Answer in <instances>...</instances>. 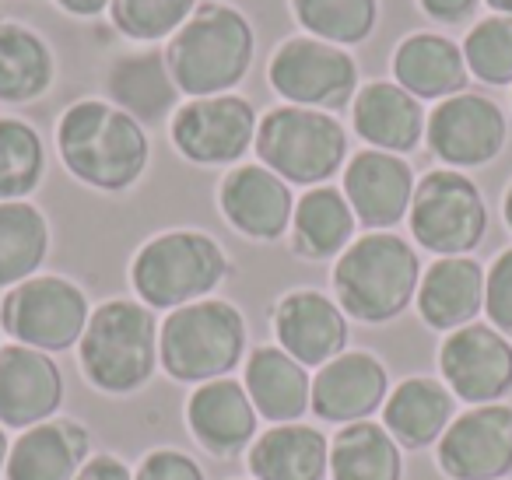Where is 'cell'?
<instances>
[{
  "mask_svg": "<svg viewBox=\"0 0 512 480\" xmlns=\"http://www.w3.org/2000/svg\"><path fill=\"white\" fill-rule=\"evenodd\" d=\"M253 53L256 32L249 18L232 4L207 0L169 39L165 64L186 99H207L232 92L253 67Z\"/></svg>",
  "mask_w": 512,
  "mask_h": 480,
  "instance_id": "2",
  "label": "cell"
},
{
  "mask_svg": "<svg viewBox=\"0 0 512 480\" xmlns=\"http://www.w3.org/2000/svg\"><path fill=\"white\" fill-rule=\"evenodd\" d=\"M57 78L50 43L29 25L0 22V102L22 106L43 99Z\"/></svg>",
  "mask_w": 512,
  "mask_h": 480,
  "instance_id": "30",
  "label": "cell"
},
{
  "mask_svg": "<svg viewBox=\"0 0 512 480\" xmlns=\"http://www.w3.org/2000/svg\"><path fill=\"white\" fill-rule=\"evenodd\" d=\"M271 323L281 351L306 368H323L348 347V316L334 298L316 288L288 291L274 305Z\"/></svg>",
  "mask_w": 512,
  "mask_h": 480,
  "instance_id": "18",
  "label": "cell"
},
{
  "mask_svg": "<svg viewBox=\"0 0 512 480\" xmlns=\"http://www.w3.org/2000/svg\"><path fill=\"white\" fill-rule=\"evenodd\" d=\"M267 81L288 106L337 113L355 102L358 64L344 46H330L313 36H295L281 43L271 57Z\"/></svg>",
  "mask_w": 512,
  "mask_h": 480,
  "instance_id": "10",
  "label": "cell"
},
{
  "mask_svg": "<svg viewBox=\"0 0 512 480\" xmlns=\"http://www.w3.org/2000/svg\"><path fill=\"white\" fill-rule=\"evenodd\" d=\"M218 207L239 235L253 242H278L292 228V186L267 165H235L218 186Z\"/></svg>",
  "mask_w": 512,
  "mask_h": 480,
  "instance_id": "16",
  "label": "cell"
},
{
  "mask_svg": "<svg viewBox=\"0 0 512 480\" xmlns=\"http://www.w3.org/2000/svg\"><path fill=\"white\" fill-rule=\"evenodd\" d=\"M463 60H467L470 78L495 88L512 85V18H481L463 39Z\"/></svg>",
  "mask_w": 512,
  "mask_h": 480,
  "instance_id": "35",
  "label": "cell"
},
{
  "mask_svg": "<svg viewBox=\"0 0 512 480\" xmlns=\"http://www.w3.org/2000/svg\"><path fill=\"white\" fill-rule=\"evenodd\" d=\"M477 4H481V0H418V8L425 11L432 22H442V25L467 22L477 11Z\"/></svg>",
  "mask_w": 512,
  "mask_h": 480,
  "instance_id": "39",
  "label": "cell"
},
{
  "mask_svg": "<svg viewBox=\"0 0 512 480\" xmlns=\"http://www.w3.org/2000/svg\"><path fill=\"white\" fill-rule=\"evenodd\" d=\"M442 382L456 400L481 407L512 389V344L491 323H467L439 347Z\"/></svg>",
  "mask_w": 512,
  "mask_h": 480,
  "instance_id": "13",
  "label": "cell"
},
{
  "mask_svg": "<svg viewBox=\"0 0 512 480\" xmlns=\"http://www.w3.org/2000/svg\"><path fill=\"white\" fill-rule=\"evenodd\" d=\"M228 253L221 242L197 228H172L137 249L130 263V284L137 302L155 312H176L211 291L228 277Z\"/></svg>",
  "mask_w": 512,
  "mask_h": 480,
  "instance_id": "5",
  "label": "cell"
},
{
  "mask_svg": "<svg viewBox=\"0 0 512 480\" xmlns=\"http://www.w3.org/2000/svg\"><path fill=\"white\" fill-rule=\"evenodd\" d=\"M435 459L453 480H502L512 473V407L481 403L453 417L439 438Z\"/></svg>",
  "mask_w": 512,
  "mask_h": 480,
  "instance_id": "14",
  "label": "cell"
},
{
  "mask_svg": "<svg viewBox=\"0 0 512 480\" xmlns=\"http://www.w3.org/2000/svg\"><path fill=\"white\" fill-rule=\"evenodd\" d=\"M502 218H505V225H509V232H512V183H509V190H505V197H502Z\"/></svg>",
  "mask_w": 512,
  "mask_h": 480,
  "instance_id": "43",
  "label": "cell"
},
{
  "mask_svg": "<svg viewBox=\"0 0 512 480\" xmlns=\"http://www.w3.org/2000/svg\"><path fill=\"white\" fill-rule=\"evenodd\" d=\"M92 459V435L71 417H53L22 431L11 445L8 480H74Z\"/></svg>",
  "mask_w": 512,
  "mask_h": 480,
  "instance_id": "22",
  "label": "cell"
},
{
  "mask_svg": "<svg viewBox=\"0 0 512 480\" xmlns=\"http://www.w3.org/2000/svg\"><path fill=\"white\" fill-rule=\"evenodd\" d=\"M92 319L88 295L60 274H36L0 302V330L15 344L46 354L71 351Z\"/></svg>",
  "mask_w": 512,
  "mask_h": 480,
  "instance_id": "9",
  "label": "cell"
},
{
  "mask_svg": "<svg viewBox=\"0 0 512 480\" xmlns=\"http://www.w3.org/2000/svg\"><path fill=\"white\" fill-rule=\"evenodd\" d=\"M330 477L334 480H400L404 456L383 424H344L330 442Z\"/></svg>",
  "mask_w": 512,
  "mask_h": 480,
  "instance_id": "31",
  "label": "cell"
},
{
  "mask_svg": "<svg viewBox=\"0 0 512 480\" xmlns=\"http://www.w3.org/2000/svg\"><path fill=\"white\" fill-rule=\"evenodd\" d=\"M64 403V372L53 354L25 344L0 347V424L4 428H36L53 421Z\"/></svg>",
  "mask_w": 512,
  "mask_h": 480,
  "instance_id": "17",
  "label": "cell"
},
{
  "mask_svg": "<svg viewBox=\"0 0 512 480\" xmlns=\"http://www.w3.org/2000/svg\"><path fill=\"white\" fill-rule=\"evenodd\" d=\"M46 172V144L32 123L0 116V204L29 200Z\"/></svg>",
  "mask_w": 512,
  "mask_h": 480,
  "instance_id": "33",
  "label": "cell"
},
{
  "mask_svg": "<svg viewBox=\"0 0 512 480\" xmlns=\"http://www.w3.org/2000/svg\"><path fill=\"white\" fill-rule=\"evenodd\" d=\"M158 319L155 309L134 298H113L92 309L78 340V361L85 379L99 393L130 396L151 382L158 368Z\"/></svg>",
  "mask_w": 512,
  "mask_h": 480,
  "instance_id": "4",
  "label": "cell"
},
{
  "mask_svg": "<svg viewBox=\"0 0 512 480\" xmlns=\"http://www.w3.org/2000/svg\"><path fill=\"white\" fill-rule=\"evenodd\" d=\"M249 477L253 480H327L330 438L309 424H274L249 445Z\"/></svg>",
  "mask_w": 512,
  "mask_h": 480,
  "instance_id": "27",
  "label": "cell"
},
{
  "mask_svg": "<svg viewBox=\"0 0 512 480\" xmlns=\"http://www.w3.org/2000/svg\"><path fill=\"white\" fill-rule=\"evenodd\" d=\"M355 211L337 186H313L295 200L292 253L302 260H334L355 242Z\"/></svg>",
  "mask_w": 512,
  "mask_h": 480,
  "instance_id": "29",
  "label": "cell"
},
{
  "mask_svg": "<svg viewBox=\"0 0 512 480\" xmlns=\"http://www.w3.org/2000/svg\"><path fill=\"white\" fill-rule=\"evenodd\" d=\"M414 169L404 155L365 148L344 165V197L355 211L358 225L369 232H390L407 218L414 200Z\"/></svg>",
  "mask_w": 512,
  "mask_h": 480,
  "instance_id": "15",
  "label": "cell"
},
{
  "mask_svg": "<svg viewBox=\"0 0 512 480\" xmlns=\"http://www.w3.org/2000/svg\"><path fill=\"white\" fill-rule=\"evenodd\" d=\"M351 123L369 148L407 155L425 141L428 116L425 106L411 92H404L397 81H369L358 88L355 102H351Z\"/></svg>",
  "mask_w": 512,
  "mask_h": 480,
  "instance_id": "21",
  "label": "cell"
},
{
  "mask_svg": "<svg viewBox=\"0 0 512 480\" xmlns=\"http://www.w3.org/2000/svg\"><path fill=\"white\" fill-rule=\"evenodd\" d=\"M57 151L78 183L123 193L144 176L151 141L144 127L106 99H81L57 123Z\"/></svg>",
  "mask_w": 512,
  "mask_h": 480,
  "instance_id": "1",
  "label": "cell"
},
{
  "mask_svg": "<svg viewBox=\"0 0 512 480\" xmlns=\"http://www.w3.org/2000/svg\"><path fill=\"white\" fill-rule=\"evenodd\" d=\"M292 15L313 39L358 46L379 22V0H292Z\"/></svg>",
  "mask_w": 512,
  "mask_h": 480,
  "instance_id": "34",
  "label": "cell"
},
{
  "mask_svg": "<svg viewBox=\"0 0 512 480\" xmlns=\"http://www.w3.org/2000/svg\"><path fill=\"white\" fill-rule=\"evenodd\" d=\"M74 480H134V470H130L120 456H109V452H102V456L88 459Z\"/></svg>",
  "mask_w": 512,
  "mask_h": 480,
  "instance_id": "40",
  "label": "cell"
},
{
  "mask_svg": "<svg viewBox=\"0 0 512 480\" xmlns=\"http://www.w3.org/2000/svg\"><path fill=\"white\" fill-rule=\"evenodd\" d=\"M260 116L242 95L190 99L172 113V148L193 165H235L256 141Z\"/></svg>",
  "mask_w": 512,
  "mask_h": 480,
  "instance_id": "11",
  "label": "cell"
},
{
  "mask_svg": "<svg viewBox=\"0 0 512 480\" xmlns=\"http://www.w3.org/2000/svg\"><path fill=\"white\" fill-rule=\"evenodd\" d=\"M390 67L393 81L418 102L453 99V95L467 92L470 81L463 46H456L439 32H411L407 39H400Z\"/></svg>",
  "mask_w": 512,
  "mask_h": 480,
  "instance_id": "23",
  "label": "cell"
},
{
  "mask_svg": "<svg viewBox=\"0 0 512 480\" xmlns=\"http://www.w3.org/2000/svg\"><path fill=\"white\" fill-rule=\"evenodd\" d=\"M390 372L369 351H344L313 375V414L327 424H358L383 410Z\"/></svg>",
  "mask_w": 512,
  "mask_h": 480,
  "instance_id": "19",
  "label": "cell"
},
{
  "mask_svg": "<svg viewBox=\"0 0 512 480\" xmlns=\"http://www.w3.org/2000/svg\"><path fill=\"white\" fill-rule=\"evenodd\" d=\"M425 141L446 169H481L502 155L509 123L495 99L481 92H460L442 99L428 113Z\"/></svg>",
  "mask_w": 512,
  "mask_h": 480,
  "instance_id": "12",
  "label": "cell"
},
{
  "mask_svg": "<svg viewBox=\"0 0 512 480\" xmlns=\"http://www.w3.org/2000/svg\"><path fill=\"white\" fill-rule=\"evenodd\" d=\"M407 221L421 249L435 256H467L484 242L488 204L481 186L460 169H432L414 186Z\"/></svg>",
  "mask_w": 512,
  "mask_h": 480,
  "instance_id": "8",
  "label": "cell"
},
{
  "mask_svg": "<svg viewBox=\"0 0 512 480\" xmlns=\"http://www.w3.org/2000/svg\"><path fill=\"white\" fill-rule=\"evenodd\" d=\"M106 92L116 109L134 116L137 123H162L165 116L172 120L179 106H183V92L176 88L165 53L141 50L120 57L106 74Z\"/></svg>",
  "mask_w": 512,
  "mask_h": 480,
  "instance_id": "26",
  "label": "cell"
},
{
  "mask_svg": "<svg viewBox=\"0 0 512 480\" xmlns=\"http://www.w3.org/2000/svg\"><path fill=\"white\" fill-rule=\"evenodd\" d=\"M253 151L288 186H327L348 162V134L323 109L278 106L260 116Z\"/></svg>",
  "mask_w": 512,
  "mask_h": 480,
  "instance_id": "7",
  "label": "cell"
},
{
  "mask_svg": "<svg viewBox=\"0 0 512 480\" xmlns=\"http://www.w3.org/2000/svg\"><path fill=\"white\" fill-rule=\"evenodd\" d=\"M8 456H11V438H8V428L0 424V473L8 466Z\"/></svg>",
  "mask_w": 512,
  "mask_h": 480,
  "instance_id": "42",
  "label": "cell"
},
{
  "mask_svg": "<svg viewBox=\"0 0 512 480\" xmlns=\"http://www.w3.org/2000/svg\"><path fill=\"white\" fill-rule=\"evenodd\" d=\"M109 4H113V0H57V8L74 18H95V15H102Z\"/></svg>",
  "mask_w": 512,
  "mask_h": 480,
  "instance_id": "41",
  "label": "cell"
},
{
  "mask_svg": "<svg viewBox=\"0 0 512 480\" xmlns=\"http://www.w3.org/2000/svg\"><path fill=\"white\" fill-rule=\"evenodd\" d=\"M484 274L470 256H439L432 267L421 274L418 284V316L432 330H460L474 323L484 312Z\"/></svg>",
  "mask_w": 512,
  "mask_h": 480,
  "instance_id": "25",
  "label": "cell"
},
{
  "mask_svg": "<svg viewBox=\"0 0 512 480\" xmlns=\"http://www.w3.org/2000/svg\"><path fill=\"white\" fill-rule=\"evenodd\" d=\"M456 414V396L446 382L414 375L404 379L383 403V428L404 449H428L446 435Z\"/></svg>",
  "mask_w": 512,
  "mask_h": 480,
  "instance_id": "28",
  "label": "cell"
},
{
  "mask_svg": "<svg viewBox=\"0 0 512 480\" xmlns=\"http://www.w3.org/2000/svg\"><path fill=\"white\" fill-rule=\"evenodd\" d=\"M186 428L200 449L228 459L249 452L260 435V414L249 400L246 386L232 375L200 382L186 400Z\"/></svg>",
  "mask_w": 512,
  "mask_h": 480,
  "instance_id": "20",
  "label": "cell"
},
{
  "mask_svg": "<svg viewBox=\"0 0 512 480\" xmlns=\"http://www.w3.org/2000/svg\"><path fill=\"white\" fill-rule=\"evenodd\" d=\"M134 480H207L200 463L179 449H151L141 459Z\"/></svg>",
  "mask_w": 512,
  "mask_h": 480,
  "instance_id": "38",
  "label": "cell"
},
{
  "mask_svg": "<svg viewBox=\"0 0 512 480\" xmlns=\"http://www.w3.org/2000/svg\"><path fill=\"white\" fill-rule=\"evenodd\" d=\"M242 386L256 414L271 424H295L313 407V375L278 344H260L249 351Z\"/></svg>",
  "mask_w": 512,
  "mask_h": 480,
  "instance_id": "24",
  "label": "cell"
},
{
  "mask_svg": "<svg viewBox=\"0 0 512 480\" xmlns=\"http://www.w3.org/2000/svg\"><path fill=\"white\" fill-rule=\"evenodd\" d=\"M484 4H488L495 15H509L512 18V0H484Z\"/></svg>",
  "mask_w": 512,
  "mask_h": 480,
  "instance_id": "44",
  "label": "cell"
},
{
  "mask_svg": "<svg viewBox=\"0 0 512 480\" xmlns=\"http://www.w3.org/2000/svg\"><path fill=\"white\" fill-rule=\"evenodd\" d=\"M484 312L488 323L512 340V249H502L484 274Z\"/></svg>",
  "mask_w": 512,
  "mask_h": 480,
  "instance_id": "37",
  "label": "cell"
},
{
  "mask_svg": "<svg viewBox=\"0 0 512 480\" xmlns=\"http://www.w3.org/2000/svg\"><path fill=\"white\" fill-rule=\"evenodd\" d=\"M50 256V221L29 200L0 204V288L36 277Z\"/></svg>",
  "mask_w": 512,
  "mask_h": 480,
  "instance_id": "32",
  "label": "cell"
},
{
  "mask_svg": "<svg viewBox=\"0 0 512 480\" xmlns=\"http://www.w3.org/2000/svg\"><path fill=\"white\" fill-rule=\"evenodd\" d=\"M421 260L393 232H365L334 263V302L358 323H390L418 298Z\"/></svg>",
  "mask_w": 512,
  "mask_h": 480,
  "instance_id": "3",
  "label": "cell"
},
{
  "mask_svg": "<svg viewBox=\"0 0 512 480\" xmlns=\"http://www.w3.org/2000/svg\"><path fill=\"white\" fill-rule=\"evenodd\" d=\"M249 330L242 312L225 298H200L169 312L158 330V361L176 382H211L246 361Z\"/></svg>",
  "mask_w": 512,
  "mask_h": 480,
  "instance_id": "6",
  "label": "cell"
},
{
  "mask_svg": "<svg viewBox=\"0 0 512 480\" xmlns=\"http://www.w3.org/2000/svg\"><path fill=\"white\" fill-rule=\"evenodd\" d=\"M0 347H4V344H0Z\"/></svg>",
  "mask_w": 512,
  "mask_h": 480,
  "instance_id": "45",
  "label": "cell"
},
{
  "mask_svg": "<svg viewBox=\"0 0 512 480\" xmlns=\"http://www.w3.org/2000/svg\"><path fill=\"white\" fill-rule=\"evenodd\" d=\"M193 11H197V0H113L109 4L116 32L134 43H158L165 36H176Z\"/></svg>",
  "mask_w": 512,
  "mask_h": 480,
  "instance_id": "36",
  "label": "cell"
}]
</instances>
